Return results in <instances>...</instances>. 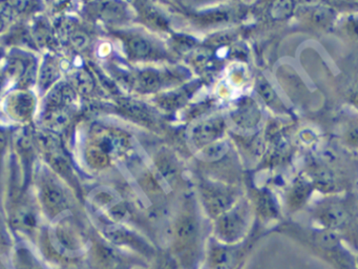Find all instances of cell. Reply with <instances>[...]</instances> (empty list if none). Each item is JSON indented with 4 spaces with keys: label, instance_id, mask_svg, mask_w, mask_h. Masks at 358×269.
<instances>
[{
    "label": "cell",
    "instance_id": "5",
    "mask_svg": "<svg viewBox=\"0 0 358 269\" xmlns=\"http://www.w3.org/2000/svg\"><path fill=\"white\" fill-rule=\"evenodd\" d=\"M6 27V21L3 17L0 16V33H3Z\"/></svg>",
    "mask_w": 358,
    "mask_h": 269
},
{
    "label": "cell",
    "instance_id": "2",
    "mask_svg": "<svg viewBox=\"0 0 358 269\" xmlns=\"http://www.w3.org/2000/svg\"><path fill=\"white\" fill-rule=\"evenodd\" d=\"M43 203L48 212L58 214L64 209L66 206V198L62 187L56 183L48 181L43 185L41 189Z\"/></svg>",
    "mask_w": 358,
    "mask_h": 269
},
{
    "label": "cell",
    "instance_id": "1",
    "mask_svg": "<svg viewBox=\"0 0 358 269\" xmlns=\"http://www.w3.org/2000/svg\"><path fill=\"white\" fill-rule=\"evenodd\" d=\"M35 97L28 90L11 92L6 101V111L12 119L26 122L31 119L35 111Z\"/></svg>",
    "mask_w": 358,
    "mask_h": 269
},
{
    "label": "cell",
    "instance_id": "4",
    "mask_svg": "<svg viewBox=\"0 0 358 269\" xmlns=\"http://www.w3.org/2000/svg\"><path fill=\"white\" fill-rule=\"evenodd\" d=\"M8 146V136L5 130H0V167L3 163V156Z\"/></svg>",
    "mask_w": 358,
    "mask_h": 269
},
{
    "label": "cell",
    "instance_id": "3",
    "mask_svg": "<svg viewBox=\"0 0 358 269\" xmlns=\"http://www.w3.org/2000/svg\"><path fill=\"white\" fill-rule=\"evenodd\" d=\"M16 226L20 228H33L36 225V216L28 207H22L14 216Z\"/></svg>",
    "mask_w": 358,
    "mask_h": 269
}]
</instances>
